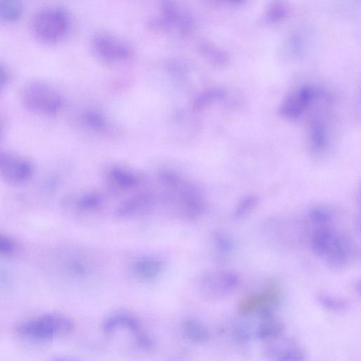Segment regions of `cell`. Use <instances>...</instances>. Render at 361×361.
Segmentation results:
<instances>
[{
  "label": "cell",
  "mask_w": 361,
  "mask_h": 361,
  "mask_svg": "<svg viewBox=\"0 0 361 361\" xmlns=\"http://www.w3.org/2000/svg\"><path fill=\"white\" fill-rule=\"evenodd\" d=\"M8 78V73L6 68L0 63V90L6 85Z\"/></svg>",
  "instance_id": "28"
},
{
  "label": "cell",
  "mask_w": 361,
  "mask_h": 361,
  "mask_svg": "<svg viewBox=\"0 0 361 361\" xmlns=\"http://www.w3.org/2000/svg\"><path fill=\"white\" fill-rule=\"evenodd\" d=\"M314 90L305 86L289 94L282 102L280 114L289 119L297 118L307 109L314 97Z\"/></svg>",
  "instance_id": "8"
},
{
  "label": "cell",
  "mask_w": 361,
  "mask_h": 361,
  "mask_svg": "<svg viewBox=\"0 0 361 361\" xmlns=\"http://www.w3.org/2000/svg\"><path fill=\"white\" fill-rule=\"evenodd\" d=\"M0 134H1V129H0Z\"/></svg>",
  "instance_id": "30"
},
{
  "label": "cell",
  "mask_w": 361,
  "mask_h": 361,
  "mask_svg": "<svg viewBox=\"0 0 361 361\" xmlns=\"http://www.w3.org/2000/svg\"><path fill=\"white\" fill-rule=\"evenodd\" d=\"M164 269V263L154 257L139 259L135 262L133 267L135 277L144 283L157 281L161 276Z\"/></svg>",
  "instance_id": "10"
},
{
  "label": "cell",
  "mask_w": 361,
  "mask_h": 361,
  "mask_svg": "<svg viewBox=\"0 0 361 361\" xmlns=\"http://www.w3.org/2000/svg\"><path fill=\"white\" fill-rule=\"evenodd\" d=\"M308 217L311 223L318 227L329 226L332 221L331 212L322 207L312 209L310 212Z\"/></svg>",
  "instance_id": "22"
},
{
  "label": "cell",
  "mask_w": 361,
  "mask_h": 361,
  "mask_svg": "<svg viewBox=\"0 0 361 361\" xmlns=\"http://www.w3.org/2000/svg\"><path fill=\"white\" fill-rule=\"evenodd\" d=\"M119 328H125L131 331L135 338L145 333L139 321L132 314L121 312L108 317L102 324V329L106 334H111Z\"/></svg>",
  "instance_id": "11"
},
{
  "label": "cell",
  "mask_w": 361,
  "mask_h": 361,
  "mask_svg": "<svg viewBox=\"0 0 361 361\" xmlns=\"http://www.w3.org/2000/svg\"><path fill=\"white\" fill-rule=\"evenodd\" d=\"M97 47L100 51L107 56H123L126 53V50L121 44L109 40V39L102 38L99 39Z\"/></svg>",
  "instance_id": "24"
},
{
  "label": "cell",
  "mask_w": 361,
  "mask_h": 361,
  "mask_svg": "<svg viewBox=\"0 0 361 361\" xmlns=\"http://www.w3.org/2000/svg\"><path fill=\"white\" fill-rule=\"evenodd\" d=\"M230 3L235 4H243L246 0H225Z\"/></svg>",
  "instance_id": "29"
},
{
  "label": "cell",
  "mask_w": 361,
  "mask_h": 361,
  "mask_svg": "<svg viewBox=\"0 0 361 361\" xmlns=\"http://www.w3.org/2000/svg\"><path fill=\"white\" fill-rule=\"evenodd\" d=\"M258 198L256 196H247L242 199L236 206L233 216L240 219L247 216L257 204Z\"/></svg>",
  "instance_id": "23"
},
{
  "label": "cell",
  "mask_w": 361,
  "mask_h": 361,
  "mask_svg": "<svg viewBox=\"0 0 361 361\" xmlns=\"http://www.w3.org/2000/svg\"><path fill=\"white\" fill-rule=\"evenodd\" d=\"M288 12V5L284 0H274L265 14L268 23H277L285 18Z\"/></svg>",
  "instance_id": "20"
},
{
  "label": "cell",
  "mask_w": 361,
  "mask_h": 361,
  "mask_svg": "<svg viewBox=\"0 0 361 361\" xmlns=\"http://www.w3.org/2000/svg\"><path fill=\"white\" fill-rule=\"evenodd\" d=\"M280 337L267 342L265 355L269 359L280 361H301L306 359L304 349L295 340Z\"/></svg>",
  "instance_id": "7"
},
{
  "label": "cell",
  "mask_w": 361,
  "mask_h": 361,
  "mask_svg": "<svg viewBox=\"0 0 361 361\" xmlns=\"http://www.w3.org/2000/svg\"><path fill=\"white\" fill-rule=\"evenodd\" d=\"M318 303L324 308L336 312H344L349 307V303L345 300L319 293L316 296Z\"/></svg>",
  "instance_id": "18"
},
{
  "label": "cell",
  "mask_w": 361,
  "mask_h": 361,
  "mask_svg": "<svg viewBox=\"0 0 361 361\" xmlns=\"http://www.w3.org/2000/svg\"><path fill=\"white\" fill-rule=\"evenodd\" d=\"M354 253L352 241L340 233L337 240L323 257L326 264L334 269H341L349 262Z\"/></svg>",
  "instance_id": "9"
},
{
  "label": "cell",
  "mask_w": 361,
  "mask_h": 361,
  "mask_svg": "<svg viewBox=\"0 0 361 361\" xmlns=\"http://www.w3.org/2000/svg\"><path fill=\"white\" fill-rule=\"evenodd\" d=\"M15 247V243L11 238L0 234V254H11L13 252Z\"/></svg>",
  "instance_id": "26"
},
{
  "label": "cell",
  "mask_w": 361,
  "mask_h": 361,
  "mask_svg": "<svg viewBox=\"0 0 361 361\" xmlns=\"http://www.w3.org/2000/svg\"><path fill=\"white\" fill-rule=\"evenodd\" d=\"M281 286L276 279H270L260 292L250 293L238 304L242 315L257 314L260 318L273 315L281 302Z\"/></svg>",
  "instance_id": "3"
},
{
  "label": "cell",
  "mask_w": 361,
  "mask_h": 361,
  "mask_svg": "<svg viewBox=\"0 0 361 361\" xmlns=\"http://www.w3.org/2000/svg\"><path fill=\"white\" fill-rule=\"evenodd\" d=\"M260 319L261 322L255 331V336L257 339L268 342L282 335L285 330V326L274 314Z\"/></svg>",
  "instance_id": "14"
},
{
  "label": "cell",
  "mask_w": 361,
  "mask_h": 361,
  "mask_svg": "<svg viewBox=\"0 0 361 361\" xmlns=\"http://www.w3.org/2000/svg\"><path fill=\"white\" fill-rule=\"evenodd\" d=\"M62 267L68 276L75 279H87L92 274V264L88 257L78 255V253L66 257Z\"/></svg>",
  "instance_id": "13"
},
{
  "label": "cell",
  "mask_w": 361,
  "mask_h": 361,
  "mask_svg": "<svg viewBox=\"0 0 361 361\" xmlns=\"http://www.w3.org/2000/svg\"><path fill=\"white\" fill-rule=\"evenodd\" d=\"M181 329L184 336L195 343H205L210 338L207 328L201 322L192 319L184 320L181 324Z\"/></svg>",
  "instance_id": "15"
},
{
  "label": "cell",
  "mask_w": 361,
  "mask_h": 361,
  "mask_svg": "<svg viewBox=\"0 0 361 361\" xmlns=\"http://www.w3.org/2000/svg\"><path fill=\"white\" fill-rule=\"evenodd\" d=\"M340 233L329 226L318 227L311 238V248L313 252L324 257L337 240Z\"/></svg>",
  "instance_id": "12"
},
{
  "label": "cell",
  "mask_w": 361,
  "mask_h": 361,
  "mask_svg": "<svg viewBox=\"0 0 361 361\" xmlns=\"http://www.w3.org/2000/svg\"><path fill=\"white\" fill-rule=\"evenodd\" d=\"M23 0H0V22L6 24L16 23L24 13Z\"/></svg>",
  "instance_id": "16"
},
{
  "label": "cell",
  "mask_w": 361,
  "mask_h": 361,
  "mask_svg": "<svg viewBox=\"0 0 361 361\" xmlns=\"http://www.w3.org/2000/svg\"><path fill=\"white\" fill-rule=\"evenodd\" d=\"M33 175V166L27 160L7 153H0V177L11 184H22Z\"/></svg>",
  "instance_id": "6"
},
{
  "label": "cell",
  "mask_w": 361,
  "mask_h": 361,
  "mask_svg": "<svg viewBox=\"0 0 361 361\" xmlns=\"http://www.w3.org/2000/svg\"><path fill=\"white\" fill-rule=\"evenodd\" d=\"M239 282L238 275L233 271H212L202 274L197 279L196 288L205 299L219 300L233 293Z\"/></svg>",
  "instance_id": "5"
},
{
  "label": "cell",
  "mask_w": 361,
  "mask_h": 361,
  "mask_svg": "<svg viewBox=\"0 0 361 361\" xmlns=\"http://www.w3.org/2000/svg\"><path fill=\"white\" fill-rule=\"evenodd\" d=\"M99 203L97 198L87 196L80 199L78 202V207L80 209L87 210L95 208Z\"/></svg>",
  "instance_id": "27"
},
{
  "label": "cell",
  "mask_w": 361,
  "mask_h": 361,
  "mask_svg": "<svg viewBox=\"0 0 361 361\" xmlns=\"http://www.w3.org/2000/svg\"><path fill=\"white\" fill-rule=\"evenodd\" d=\"M214 243L216 250L222 254L230 253L234 248V243L231 239L221 232H216L213 236Z\"/></svg>",
  "instance_id": "25"
},
{
  "label": "cell",
  "mask_w": 361,
  "mask_h": 361,
  "mask_svg": "<svg viewBox=\"0 0 361 361\" xmlns=\"http://www.w3.org/2000/svg\"><path fill=\"white\" fill-rule=\"evenodd\" d=\"M231 336L235 343L239 345H245L251 340V329L249 325L245 322H235L231 328Z\"/></svg>",
  "instance_id": "21"
},
{
  "label": "cell",
  "mask_w": 361,
  "mask_h": 361,
  "mask_svg": "<svg viewBox=\"0 0 361 361\" xmlns=\"http://www.w3.org/2000/svg\"><path fill=\"white\" fill-rule=\"evenodd\" d=\"M70 18L59 6L41 8L31 19L30 29L34 38L44 44H54L64 38L68 32Z\"/></svg>",
  "instance_id": "1"
},
{
  "label": "cell",
  "mask_w": 361,
  "mask_h": 361,
  "mask_svg": "<svg viewBox=\"0 0 361 361\" xmlns=\"http://www.w3.org/2000/svg\"><path fill=\"white\" fill-rule=\"evenodd\" d=\"M310 142L314 151L323 149L326 142L325 127L319 121L312 123L310 128Z\"/></svg>",
  "instance_id": "19"
},
{
  "label": "cell",
  "mask_w": 361,
  "mask_h": 361,
  "mask_svg": "<svg viewBox=\"0 0 361 361\" xmlns=\"http://www.w3.org/2000/svg\"><path fill=\"white\" fill-rule=\"evenodd\" d=\"M149 207V202L143 197H136L123 203L116 214L121 218H130L145 213Z\"/></svg>",
  "instance_id": "17"
},
{
  "label": "cell",
  "mask_w": 361,
  "mask_h": 361,
  "mask_svg": "<svg viewBox=\"0 0 361 361\" xmlns=\"http://www.w3.org/2000/svg\"><path fill=\"white\" fill-rule=\"evenodd\" d=\"M22 102L29 111L46 116H54L61 106V99L48 83L35 80L28 82L22 92Z\"/></svg>",
  "instance_id": "4"
},
{
  "label": "cell",
  "mask_w": 361,
  "mask_h": 361,
  "mask_svg": "<svg viewBox=\"0 0 361 361\" xmlns=\"http://www.w3.org/2000/svg\"><path fill=\"white\" fill-rule=\"evenodd\" d=\"M74 323L68 317L59 313H49L20 324L18 332L33 339L47 341L56 336L71 334Z\"/></svg>",
  "instance_id": "2"
}]
</instances>
